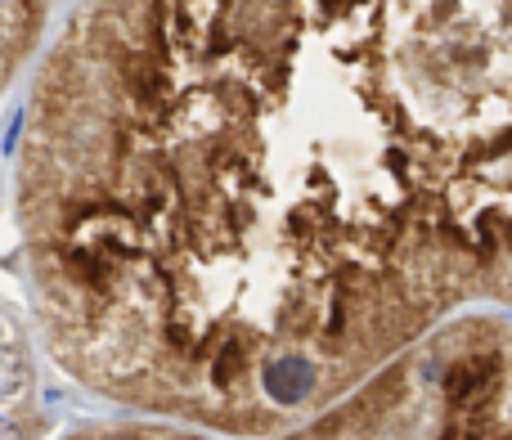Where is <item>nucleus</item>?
<instances>
[{
	"mask_svg": "<svg viewBox=\"0 0 512 440\" xmlns=\"http://www.w3.org/2000/svg\"><path fill=\"white\" fill-rule=\"evenodd\" d=\"M495 355H477V360L459 364V369H450V378H445V391H450L454 405H477L481 396H486L490 387H495Z\"/></svg>",
	"mask_w": 512,
	"mask_h": 440,
	"instance_id": "obj_2",
	"label": "nucleus"
},
{
	"mask_svg": "<svg viewBox=\"0 0 512 440\" xmlns=\"http://www.w3.org/2000/svg\"><path fill=\"white\" fill-rule=\"evenodd\" d=\"M310 387H315V369H310L301 355H283V360H274L270 369H265V391H270L279 405L306 400Z\"/></svg>",
	"mask_w": 512,
	"mask_h": 440,
	"instance_id": "obj_1",
	"label": "nucleus"
},
{
	"mask_svg": "<svg viewBox=\"0 0 512 440\" xmlns=\"http://www.w3.org/2000/svg\"><path fill=\"white\" fill-rule=\"evenodd\" d=\"M63 261L77 270V279L95 283V288H104V283H108V261H104V252H81V247H72V252H63Z\"/></svg>",
	"mask_w": 512,
	"mask_h": 440,
	"instance_id": "obj_3",
	"label": "nucleus"
},
{
	"mask_svg": "<svg viewBox=\"0 0 512 440\" xmlns=\"http://www.w3.org/2000/svg\"><path fill=\"white\" fill-rule=\"evenodd\" d=\"M248 364V351H243V342H221V355H216V364H212V378L221 382V387H230L234 378H239V369Z\"/></svg>",
	"mask_w": 512,
	"mask_h": 440,
	"instance_id": "obj_4",
	"label": "nucleus"
}]
</instances>
